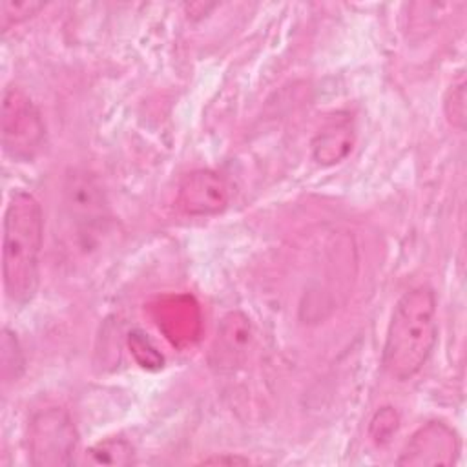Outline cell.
<instances>
[{"label":"cell","mask_w":467,"mask_h":467,"mask_svg":"<svg viewBox=\"0 0 467 467\" xmlns=\"http://www.w3.org/2000/svg\"><path fill=\"white\" fill-rule=\"evenodd\" d=\"M460 456V438L443 421L421 425L405 443L396 463L405 467H449Z\"/></svg>","instance_id":"cell-5"},{"label":"cell","mask_w":467,"mask_h":467,"mask_svg":"<svg viewBox=\"0 0 467 467\" xmlns=\"http://www.w3.org/2000/svg\"><path fill=\"white\" fill-rule=\"evenodd\" d=\"M0 135L4 151L18 162L33 161L46 142V124L27 93L5 88L2 95Z\"/></svg>","instance_id":"cell-3"},{"label":"cell","mask_w":467,"mask_h":467,"mask_svg":"<svg viewBox=\"0 0 467 467\" xmlns=\"http://www.w3.org/2000/svg\"><path fill=\"white\" fill-rule=\"evenodd\" d=\"M44 2L35 0H2L0 2V27L2 31H7L9 27L35 16L40 9H44Z\"/></svg>","instance_id":"cell-12"},{"label":"cell","mask_w":467,"mask_h":467,"mask_svg":"<svg viewBox=\"0 0 467 467\" xmlns=\"http://www.w3.org/2000/svg\"><path fill=\"white\" fill-rule=\"evenodd\" d=\"M95 465H128L133 462V447L124 438H108L88 451Z\"/></svg>","instance_id":"cell-10"},{"label":"cell","mask_w":467,"mask_h":467,"mask_svg":"<svg viewBox=\"0 0 467 467\" xmlns=\"http://www.w3.org/2000/svg\"><path fill=\"white\" fill-rule=\"evenodd\" d=\"M2 381L11 383L16 381L24 372V354L18 345L16 336L9 330H2Z\"/></svg>","instance_id":"cell-11"},{"label":"cell","mask_w":467,"mask_h":467,"mask_svg":"<svg viewBox=\"0 0 467 467\" xmlns=\"http://www.w3.org/2000/svg\"><path fill=\"white\" fill-rule=\"evenodd\" d=\"M64 206L80 235L95 234L106 219L104 193L88 173L75 171L67 177L64 186Z\"/></svg>","instance_id":"cell-7"},{"label":"cell","mask_w":467,"mask_h":467,"mask_svg":"<svg viewBox=\"0 0 467 467\" xmlns=\"http://www.w3.org/2000/svg\"><path fill=\"white\" fill-rule=\"evenodd\" d=\"M438 339L436 296L429 285L407 290L394 305L381 363L396 379L416 376L431 358Z\"/></svg>","instance_id":"cell-1"},{"label":"cell","mask_w":467,"mask_h":467,"mask_svg":"<svg viewBox=\"0 0 467 467\" xmlns=\"http://www.w3.org/2000/svg\"><path fill=\"white\" fill-rule=\"evenodd\" d=\"M42 232L38 201L24 190L15 192L5 208L2 235L4 290L15 305L31 301L38 288Z\"/></svg>","instance_id":"cell-2"},{"label":"cell","mask_w":467,"mask_h":467,"mask_svg":"<svg viewBox=\"0 0 467 467\" xmlns=\"http://www.w3.org/2000/svg\"><path fill=\"white\" fill-rule=\"evenodd\" d=\"M465 80L463 77H460L456 82L451 84L445 100H443V109H445V117L449 120V124H452L458 130L465 128V113H467V106H465Z\"/></svg>","instance_id":"cell-13"},{"label":"cell","mask_w":467,"mask_h":467,"mask_svg":"<svg viewBox=\"0 0 467 467\" xmlns=\"http://www.w3.org/2000/svg\"><path fill=\"white\" fill-rule=\"evenodd\" d=\"M352 144L354 131L348 120H332L316 135L312 142V155L319 164L330 166L343 161L350 153Z\"/></svg>","instance_id":"cell-9"},{"label":"cell","mask_w":467,"mask_h":467,"mask_svg":"<svg viewBox=\"0 0 467 467\" xmlns=\"http://www.w3.org/2000/svg\"><path fill=\"white\" fill-rule=\"evenodd\" d=\"M202 463H228V465H235V463H248L246 458H241V456H212V458H206L202 460Z\"/></svg>","instance_id":"cell-15"},{"label":"cell","mask_w":467,"mask_h":467,"mask_svg":"<svg viewBox=\"0 0 467 467\" xmlns=\"http://www.w3.org/2000/svg\"><path fill=\"white\" fill-rule=\"evenodd\" d=\"M398 414L392 407L379 409L370 420V436L376 443H387L398 431Z\"/></svg>","instance_id":"cell-14"},{"label":"cell","mask_w":467,"mask_h":467,"mask_svg":"<svg viewBox=\"0 0 467 467\" xmlns=\"http://www.w3.org/2000/svg\"><path fill=\"white\" fill-rule=\"evenodd\" d=\"M252 337V323L243 312L226 314L217 327L210 356L212 367L219 372H232L235 367L243 365L248 356Z\"/></svg>","instance_id":"cell-8"},{"label":"cell","mask_w":467,"mask_h":467,"mask_svg":"<svg viewBox=\"0 0 467 467\" xmlns=\"http://www.w3.org/2000/svg\"><path fill=\"white\" fill-rule=\"evenodd\" d=\"M230 202L228 182L212 170H195L179 184L177 206L186 215L206 217L223 212Z\"/></svg>","instance_id":"cell-6"},{"label":"cell","mask_w":467,"mask_h":467,"mask_svg":"<svg viewBox=\"0 0 467 467\" xmlns=\"http://www.w3.org/2000/svg\"><path fill=\"white\" fill-rule=\"evenodd\" d=\"M78 443L77 429L64 409L36 412L27 425V456L36 467L71 465Z\"/></svg>","instance_id":"cell-4"}]
</instances>
